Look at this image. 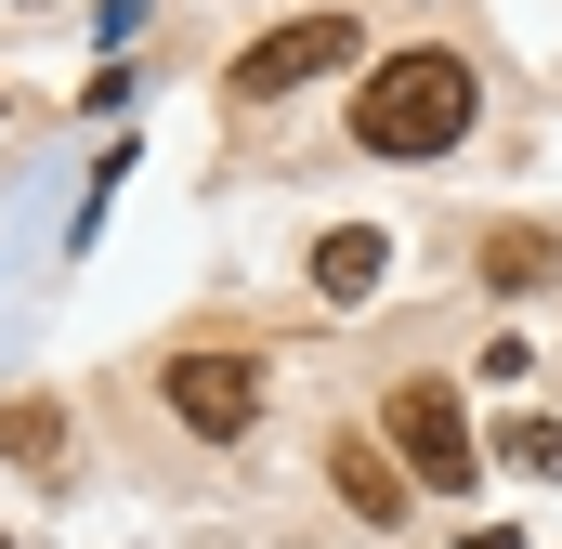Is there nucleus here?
I'll return each mask as SVG.
<instances>
[{
  "instance_id": "obj_5",
  "label": "nucleus",
  "mask_w": 562,
  "mask_h": 549,
  "mask_svg": "<svg viewBox=\"0 0 562 549\" xmlns=\"http://www.w3.org/2000/svg\"><path fill=\"white\" fill-rule=\"evenodd\" d=\"M327 484H340V497H353L367 524H406V471H393V458H380L367 432H340V445H327Z\"/></svg>"
},
{
  "instance_id": "obj_6",
  "label": "nucleus",
  "mask_w": 562,
  "mask_h": 549,
  "mask_svg": "<svg viewBox=\"0 0 562 549\" xmlns=\"http://www.w3.org/2000/svg\"><path fill=\"white\" fill-rule=\"evenodd\" d=\"M380 274H393V249H380V236H367V223H340V236H327V249H314V301H367V288H380Z\"/></svg>"
},
{
  "instance_id": "obj_8",
  "label": "nucleus",
  "mask_w": 562,
  "mask_h": 549,
  "mask_svg": "<svg viewBox=\"0 0 562 549\" xmlns=\"http://www.w3.org/2000/svg\"><path fill=\"white\" fill-rule=\"evenodd\" d=\"M0 458H26V471H53V458H66V418L40 406V393H13V406H0Z\"/></svg>"
},
{
  "instance_id": "obj_3",
  "label": "nucleus",
  "mask_w": 562,
  "mask_h": 549,
  "mask_svg": "<svg viewBox=\"0 0 562 549\" xmlns=\"http://www.w3.org/2000/svg\"><path fill=\"white\" fill-rule=\"evenodd\" d=\"M380 432H393V458H406L419 497H458V484H471V418H458L445 380H406V393L380 406Z\"/></svg>"
},
{
  "instance_id": "obj_9",
  "label": "nucleus",
  "mask_w": 562,
  "mask_h": 549,
  "mask_svg": "<svg viewBox=\"0 0 562 549\" xmlns=\"http://www.w3.org/2000/svg\"><path fill=\"white\" fill-rule=\"evenodd\" d=\"M497 445H510V471H537V484H562V418H510Z\"/></svg>"
},
{
  "instance_id": "obj_1",
  "label": "nucleus",
  "mask_w": 562,
  "mask_h": 549,
  "mask_svg": "<svg viewBox=\"0 0 562 549\" xmlns=\"http://www.w3.org/2000/svg\"><path fill=\"white\" fill-rule=\"evenodd\" d=\"M471 66L458 53H393V66H367V92H353V144L367 157H445V144L471 132Z\"/></svg>"
},
{
  "instance_id": "obj_2",
  "label": "nucleus",
  "mask_w": 562,
  "mask_h": 549,
  "mask_svg": "<svg viewBox=\"0 0 562 549\" xmlns=\"http://www.w3.org/2000/svg\"><path fill=\"white\" fill-rule=\"evenodd\" d=\"M367 40H353V13H288L276 40H249L236 66H223V92L236 105H276V92H301V79H340Z\"/></svg>"
},
{
  "instance_id": "obj_4",
  "label": "nucleus",
  "mask_w": 562,
  "mask_h": 549,
  "mask_svg": "<svg viewBox=\"0 0 562 549\" xmlns=\"http://www.w3.org/2000/svg\"><path fill=\"white\" fill-rule=\"evenodd\" d=\"M157 393H170V418H183L196 445H236V432L262 418V367H249V354H170Z\"/></svg>"
},
{
  "instance_id": "obj_7",
  "label": "nucleus",
  "mask_w": 562,
  "mask_h": 549,
  "mask_svg": "<svg viewBox=\"0 0 562 549\" xmlns=\"http://www.w3.org/2000/svg\"><path fill=\"white\" fill-rule=\"evenodd\" d=\"M550 274H562V236H537V223L484 236V288H550Z\"/></svg>"
}]
</instances>
